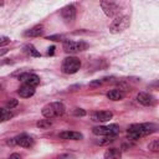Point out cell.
<instances>
[{"instance_id":"2e32d148","label":"cell","mask_w":159,"mask_h":159,"mask_svg":"<svg viewBox=\"0 0 159 159\" xmlns=\"http://www.w3.org/2000/svg\"><path fill=\"white\" fill-rule=\"evenodd\" d=\"M125 97V93L122 89H111L107 92V98L111 101H120Z\"/></svg>"},{"instance_id":"6da1fadb","label":"cell","mask_w":159,"mask_h":159,"mask_svg":"<svg viewBox=\"0 0 159 159\" xmlns=\"http://www.w3.org/2000/svg\"><path fill=\"white\" fill-rule=\"evenodd\" d=\"M158 127L153 123H140V124H132L128 128V138L129 139H139L140 137L149 135L157 132Z\"/></svg>"},{"instance_id":"5bb4252c","label":"cell","mask_w":159,"mask_h":159,"mask_svg":"<svg viewBox=\"0 0 159 159\" xmlns=\"http://www.w3.org/2000/svg\"><path fill=\"white\" fill-rule=\"evenodd\" d=\"M17 93H19L20 97H22V98H30V97H32V96L35 94V87H31V86H29V84H22V86L19 88Z\"/></svg>"},{"instance_id":"7c38bea8","label":"cell","mask_w":159,"mask_h":159,"mask_svg":"<svg viewBox=\"0 0 159 159\" xmlns=\"http://www.w3.org/2000/svg\"><path fill=\"white\" fill-rule=\"evenodd\" d=\"M91 117H92V120L94 122H108L113 117V113L111 111H101V112L92 113Z\"/></svg>"},{"instance_id":"277c9868","label":"cell","mask_w":159,"mask_h":159,"mask_svg":"<svg viewBox=\"0 0 159 159\" xmlns=\"http://www.w3.org/2000/svg\"><path fill=\"white\" fill-rule=\"evenodd\" d=\"M80 68H81V61H80V58H77V57H75V56L66 57V58L62 61L61 70H62L63 73L73 75V73H76Z\"/></svg>"},{"instance_id":"4fadbf2b","label":"cell","mask_w":159,"mask_h":159,"mask_svg":"<svg viewBox=\"0 0 159 159\" xmlns=\"http://www.w3.org/2000/svg\"><path fill=\"white\" fill-rule=\"evenodd\" d=\"M60 138L66 139V140H80L83 138V134L80 132H73V130H66V132H61Z\"/></svg>"},{"instance_id":"83f0119b","label":"cell","mask_w":159,"mask_h":159,"mask_svg":"<svg viewBox=\"0 0 159 159\" xmlns=\"http://www.w3.org/2000/svg\"><path fill=\"white\" fill-rule=\"evenodd\" d=\"M53 50H55V47H53V46H51V47L48 48V55H53Z\"/></svg>"},{"instance_id":"9a60e30c","label":"cell","mask_w":159,"mask_h":159,"mask_svg":"<svg viewBox=\"0 0 159 159\" xmlns=\"http://www.w3.org/2000/svg\"><path fill=\"white\" fill-rule=\"evenodd\" d=\"M43 25H36V26H34V27H31L30 30H27V31H25V36L26 37H39V36H41L42 34H43Z\"/></svg>"},{"instance_id":"3957f363","label":"cell","mask_w":159,"mask_h":159,"mask_svg":"<svg viewBox=\"0 0 159 159\" xmlns=\"http://www.w3.org/2000/svg\"><path fill=\"white\" fill-rule=\"evenodd\" d=\"M130 20L129 16L127 15H118L117 17H114V20L111 22L109 25V32L111 34H118L124 31L127 27H129Z\"/></svg>"},{"instance_id":"ac0fdd59","label":"cell","mask_w":159,"mask_h":159,"mask_svg":"<svg viewBox=\"0 0 159 159\" xmlns=\"http://www.w3.org/2000/svg\"><path fill=\"white\" fill-rule=\"evenodd\" d=\"M14 117V113L7 108H0V120H9Z\"/></svg>"},{"instance_id":"8fae6325","label":"cell","mask_w":159,"mask_h":159,"mask_svg":"<svg viewBox=\"0 0 159 159\" xmlns=\"http://www.w3.org/2000/svg\"><path fill=\"white\" fill-rule=\"evenodd\" d=\"M137 101L143 106H153L155 103V98L148 92H139L137 94Z\"/></svg>"},{"instance_id":"7402d4cb","label":"cell","mask_w":159,"mask_h":159,"mask_svg":"<svg viewBox=\"0 0 159 159\" xmlns=\"http://www.w3.org/2000/svg\"><path fill=\"white\" fill-rule=\"evenodd\" d=\"M16 106H17V99H14V98H11L10 101H7V103H6L7 109H12V108L16 107Z\"/></svg>"},{"instance_id":"44dd1931","label":"cell","mask_w":159,"mask_h":159,"mask_svg":"<svg viewBox=\"0 0 159 159\" xmlns=\"http://www.w3.org/2000/svg\"><path fill=\"white\" fill-rule=\"evenodd\" d=\"M148 148H149V150H152V152H158V150H159V140H158V139L152 140V142L148 144Z\"/></svg>"},{"instance_id":"ba28073f","label":"cell","mask_w":159,"mask_h":159,"mask_svg":"<svg viewBox=\"0 0 159 159\" xmlns=\"http://www.w3.org/2000/svg\"><path fill=\"white\" fill-rule=\"evenodd\" d=\"M19 80L24 83V84H29L31 87H36L37 84H40V77L35 73H30V72H22L19 75Z\"/></svg>"},{"instance_id":"cb8c5ba5","label":"cell","mask_w":159,"mask_h":159,"mask_svg":"<svg viewBox=\"0 0 159 159\" xmlns=\"http://www.w3.org/2000/svg\"><path fill=\"white\" fill-rule=\"evenodd\" d=\"M7 43H10V39L7 36H1L0 37V46H5Z\"/></svg>"},{"instance_id":"30bf717a","label":"cell","mask_w":159,"mask_h":159,"mask_svg":"<svg viewBox=\"0 0 159 159\" xmlns=\"http://www.w3.org/2000/svg\"><path fill=\"white\" fill-rule=\"evenodd\" d=\"M61 16L63 17V20L67 24H71L75 21L76 19V7L73 5H66L62 10H61Z\"/></svg>"},{"instance_id":"e0dca14e","label":"cell","mask_w":159,"mask_h":159,"mask_svg":"<svg viewBox=\"0 0 159 159\" xmlns=\"http://www.w3.org/2000/svg\"><path fill=\"white\" fill-rule=\"evenodd\" d=\"M122 152L118 148H109L104 152V159H120Z\"/></svg>"},{"instance_id":"5b68a950","label":"cell","mask_w":159,"mask_h":159,"mask_svg":"<svg viewBox=\"0 0 159 159\" xmlns=\"http://www.w3.org/2000/svg\"><path fill=\"white\" fill-rule=\"evenodd\" d=\"M92 133L94 135H102V137H116L119 133V127L117 124H109V125H99L94 127L92 129Z\"/></svg>"},{"instance_id":"4316f807","label":"cell","mask_w":159,"mask_h":159,"mask_svg":"<svg viewBox=\"0 0 159 159\" xmlns=\"http://www.w3.org/2000/svg\"><path fill=\"white\" fill-rule=\"evenodd\" d=\"M7 159H21V155H20V154H17V153H14V154H11Z\"/></svg>"},{"instance_id":"f1b7e54d","label":"cell","mask_w":159,"mask_h":159,"mask_svg":"<svg viewBox=\"0 0 159 159\" xmlns=\"http://www.w3.org/2000/svg\"><path fill=\"white\" fill-rule=\"evenodd\" d=\"M4 5V1H0V6H2Z\"/></svg>"},{"instance_id":"ffe728a7","label":"cell","mask_w":159,"mask_h":159,"mask_svg":"<svg viewBox=\"0 0 159 159\" xmlns=\"http://www.w3.org/2000/svg\"><path fill=\"white\" fill-rule=\"evenodd\" d=\"M25 48H26V52H27L30 56H34V57H40V56H41L40 52H39L32 45H26Z\"/></svg>"},{"instance_id":"52a82bcc","label":"cell","mask_w":159,"mask_h":159,"mask_svg":"<svg viewBox=\"0 0 159 159\" xmlns=\"http://www.w3.org/2000/svg\"><path fill=\"white\" fill-rule=\"evenodd\" d=\"M101 7L108 17H117L119 14V6L113 1H101Z\"/></svg>"},{"instance_id":"d6986e66","label":"cell","mask_w":159,"mask_h":159,"mask_svg":"<svg viewBox=\"0 0 159 159\" xmlns=\"http://www.w3.org/2000/svg\"><path fill=\"white\" fill-rule=\"evenodd\" d=\"M51 124H52V122L50 120V119H40L37 123H36V125L39 127V128H41V129H47V128H50L51 127Z\"/></svg>"},{"instance_id":"603a6c76","label":"cell","mask_w":159,"mask_h":159,"mask_svg":"<svg viewBox=\"0 0 159 159\" xmlns=\"http://www.w3.org/2000/svg\"><path fill=\"white\" fill-rule=\"evenodd\" d=\"M73 114L77 116V117H83V116H86V111L82 109V108H76L73 111Z\"/></svg>"},{"instance_id":"8992f818","label":"cell","mask_w":159,"mask_h":159,"mask_svg":"<svg viewBox=\"0 0 159 159\" xmlns=\"http://www.w3.org/2000/svg\"><path fill=\"white\" fill-rule=\"evenodd\" d=\"M88 47V45L83 41H73V40H65L63 41V50L67 53H76L84 51Z\"/></svg>"},{"instance_id":"484cf974","label":"cell","mask_w":159,"mask_h":159,"mask_svg":"<svg viewBox=\"0 0 159 159\" xmlns=\"http://www.w3.org/2000/svg\"><path fill=\"white\" fill-rule=\"evenodd\" d=\"M47 39H48V40H52V41H62V36H61V35H55V36H48Z\"/></svg>"},{"instance_id":"9c48e42d","label":"cell","mask_w":159,"mask_h":159,"mask_svg":"<svg viewBox=\"0 0 159 159\" xmlns=\"http://www.w3.org/2000/svg\"><path fill=\"white\" fill-rule=\"evenodd\" d=\"M14 143L17 144V145H20V147H22V148H31V147H34L35 140L29 134L21 133V134H19V135H16L14 138Z\"/></svg>"},{"instance_id":"7a4b0ae2","label":"cell","mask_w":159,"mask_h":159,"mask_svg":"<svg viewBox=\"0 0 159 159\" xmlns=\"http://www.w3.org/2000/svg\"><path fill=\"white\" fill-rule=\"evenodd\" d=\"M42 116L47 119H52V118H56V117H60L65 113V106L63 103L61 102H52V103H48L46 104L42 111H41Z\"/></svg>"},{"instance_id":"d4e9b609","label":"cell","mask_w":159,"mask_h":159,"mask_svg":"<svg viewBox=\"0 0 159 159\" xmlns=\"http://www.w3.org/2000/svg\"><path fill=\"white\" fill-rule=\"evenodd\" d=\"M56 159H76V158H75V155L66 153V154H61V155H58Z\"/></svg>"}]
</instances>
